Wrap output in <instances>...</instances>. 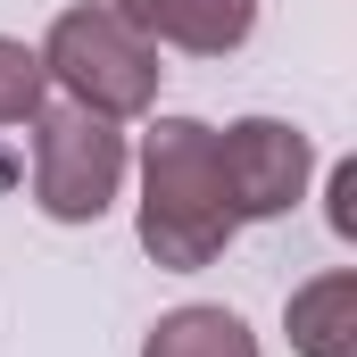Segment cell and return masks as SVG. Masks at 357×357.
Returning <instances> with one entry per match:
<instances>
[{
    "label": "cell",
    "mask_w": 357,
    "mask_h": 357,
    "mask_svg": "<svg viewBox=\"0 0 357 357\" xmlns=\"http://www.w3.org/2000/svg\"><path fill=\"white\" fill-rule=\"evenodd\" d=\"M108 8L142 42H167V50H191V59H225L258 25V0H108Z\"/></svg>",
    "instance_id": "cell-5"
},
{
    "label": "cell",
    "mask_w": 357,
    "mask_h": 357,
    "mask_svg": "<svg viewBox=\"0 0 357 357\" xmlns=\"http://www.w3.org/2000/svg\"><path fill=\"white\" fill-rule=\"evenodd\" d=\"M125 191V133L91 108H33V199L59 225H100Z\"/></svg>",
    "instance_id": "cell-3"
},
{
    "label": "cell",
    "mask_w": 357,
    "mask_h": 357,
    "mask_svg": "<svg viewBox=\"0 0 357 357\" xmlns=\"http://www.w3.org/2000/svg\"><path fill=\"white\" fill-rule=\"evenodd\" d=\"M233 208L216 183V125L199 116H158L142 133V250L167 274H199L225 258Z\"/></svg>",
    "instance_id": "cell-1"
},
{
    "label": "cell",
    "mask_w": 357,
    "mask_h": 357,
    "mask_svg": "<svg viewBox=\"0 0 357 357\" xmlns=\"http://www.w3.org/2000/svg\"><path fill=\"white\" fill-rule=\"evenodd\" d=\"M42 91H50L42 50H25V42H8V33H0V125H25V116L42 108Z\"/></svg>",
    "instance_id": "cell-8"
},
{
    "label": "cell",
    "mask_w": 357,
    "mask_h": 357,
    "mask_svg": "<svg viewBox=\"0 0 357 357\" xmlns=\"http://www.w3.org/2000/svg\"><path fill=\"white\" fill-rule=\"evenodd\" d=\"M142 357H258V333L233 307H175L150 324Z\"/></svg>",
    "instance_id": "cell-7"
},
{
    "label": "cell",
    "mask_w": 357,
    "mask_h": 357,
    "mask_svg": "<svg viewBox=\"0 0 357 357\" xmlns=\"http://www.w3.org/2000/svg\"><path fill=\"white\" fill-rule=\"evenodd\" d=\"M42 75L67 84L75 108L91 116H142L158 100V42H142L108 0H84V8H59L50 17V42H42Z\"/></svg>",
    "instance_id": "cell-2"
},
{
    "label": "cell",
    "mask_w": 357,
    "mask_h": 357,
    "mask_svg": "<svg viewBox=\"0 0 357 357\" xmlns=\"http://www.w3.org/2000/svg\"><path fill=\"white\" fill-rule=\"evenodd\" d=\"M282 333L299 357H357V274L333 266L316 282H299L282 307Z\"/></svg>",
    "instance_id": "cell-6"
},
{
    "label": "cell",
    "mask_w": 357,
    "mask_h": 357,
    "mask_svg": "<svg viewBox=\"0 0 357 357\" xmlns=\"http://www.w3.org/2000/svg\"><path fill=\"white\" fill-rule=\"evenodd\" d=\"M333 233H341V241L357 233V167H349V158L333 167Z\"/></svg>",
    "instance_id": "cell-9"
},
{
    "label": "cell",
    "mask_w": 357,
    "mask_h": 357,
    "mask_svg": "<svg viewBox=\"0 0 357 357\" xmlns=\"http://www.w3.org/2000/svg\"><path fill=\"white\" fill-rule=\"evenodd\" d=\"M307 133L282 125V116H241L216 133V183H225V208L233 225H258V216H291L299 191H307Z\"/></svg>",
    "instance_id": "cell-4"
}]
</instances>
